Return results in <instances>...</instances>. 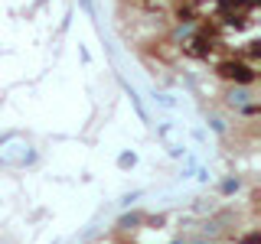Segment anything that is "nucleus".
Here are the masks:
<instances>
[]
</instances>
